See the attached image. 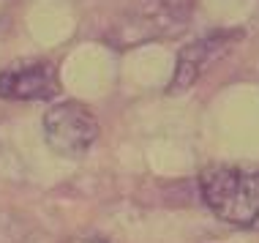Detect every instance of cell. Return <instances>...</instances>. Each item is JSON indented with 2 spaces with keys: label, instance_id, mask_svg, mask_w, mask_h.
I'll use <instances>...</instances> for the list:
<instances>
[{
  "label": "cell",
  "instance_id": "cell-1",
  "mask_svg": "<svg viewBox=\"0 0 259 243\" xmlns=\"http://www.w3.org/2000/svg\"><path fill=\"white\" fill-rule=\"evenodd\" d=\"M199 191L210 213L243 230H259V170L207 167L199 178Z\"/></svg>",
  "mask_w": 259,
  "mask_h": 243
},
{
  "label": "cell",
  "instance_id": "cell-2",
  "mask_svg": "<svg viewBox=\"0 0 259 243\" xmlns=\"http://www.w3.org/2000/svg\"><path fill=\"white\" fill-rule=\"evenodd\" d=\"M47 145L63 158H82L99 140L93 109L79 101H60L44 115Z\"/></svg>",
  "mask_w": 259,
  "mask_h": 243
},
{
  "label": "cell",
  "instance_id": "cell-3",
  "mask_svg": "<svg viewBox=\"0 0 259 243\" xmlns=\"http://www.w3.org/2000/svg\"><path fill=\"white\" fill-rule=\"evenodd\" d=\"M58 68L50 60H27L0 71V99L9 101H50L60 96Z\"/></svg>",
  "mask_w": 259,
  "mask_h": 243
},
{
  "label": "cell",
  "instance_id": "cell-4",
  "mask_svg": "<svg viewBox=\"0 0 259 243\" xmlns=\"http://www.w3.org/2000/svg\"><path fill=\"white\" fill-rule=\"evenodd\" d=\"M240 36H243L240 30H215V33H207V36L197 38L194 44L183 47V52L178 58V68H175V77L169 82V88H166V93L169 96L186 93L219 55L227 52L235 41H240Z\"/></svg>",
  "mask_w": 259,
  "mask_h": 243
},
{
  "label": "cell",
  "instance_id": "cell-5",
  "mask_svg": "<svg viewBox=\"0 0 259 243\" xmlns=\"http://www.w3.org/2000/svg\"><path fill=\"white\" fill-rule=\"evenodd\" d=\"M68 243H107V240H99V238H74Z\"/></svg>",
  "mask_w": 259,
  "mask_h": 243
}]
</instances>
